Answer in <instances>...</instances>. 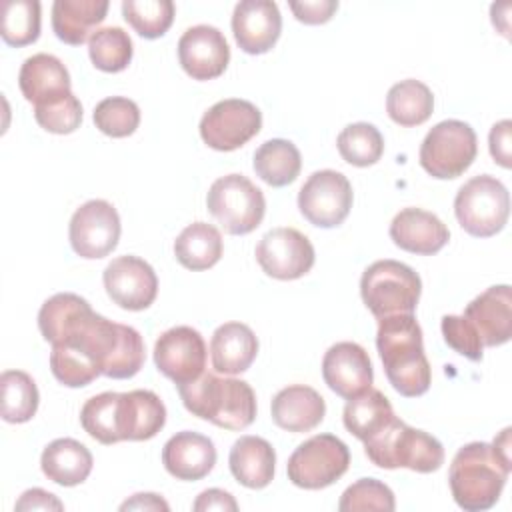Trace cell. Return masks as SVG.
<instances>
[{"instance_id": "obj_1", "label": "cell", "mask_w": 512, "mask_h": 512, "mask_svg": "<svg viewBox=\"0 0 512 512\" xmlns=\"http://www.w3.org/2000/svg\"><path fill=\"white\" fill-rule=\"evenodd\" d=\"M38 328L46 342L80 352L100 374L114 380L136 376L146 358L136 328L96 314L88 300L72 292L54 294L42 304Z\"/></svg>"}, {"instance_id": "obj_2", "label": "cell", "mask_w": 512, "mask_h": 512, "mask_svg": "<svg viewBox=\"0 0 512 512\" xmlns=\"http://www.w3.org/2000/svg\"><path fill=\"white\" fill-rule=\"evenodd\" d=\"M376 348L392 388L406 396H422L430 388L432 372L424 354L422 328L414 314H392L378 320Z\"/></svg>"}, {"instance_id": "obj_3", "label": "cell", "mask_w": 512, "mask_h": 512, "mask_svg": "<svg viewBox=\"0 0 512 512\" xmlns=\"http://www.w3.org/2000/svg\"><path fill=\"white\" fill-rule=\"evenodd\" d=\"M184 408L224 430H244L256 418V394L238 378H218L202 372L196 380L178 384Z\"/></svg>"}, {"instance_id": "obj_4", "label": "cell", "mask_w": 512, "mask_h": 512, "mask_svg": "<svg viewBox=\"0 0 512 512\" xmlns=\"http://www.w3.org/2000/svg\"><path fill=\"white\" fill-rule=\"evenodd\" d=\"M512 464L504 460L492 444L470 442L452 458L448 482L454 502L466 512L492 508L508 480Z\"/></svg>"}, {"instance_id": "obj_5", "label": "cell", "mask_w": 512, "mask_h": 512, "mask_svg": "<svg viewBox=\"0 0 512 512\" xmlns=\"http://www.w3.org/2000/svg\"><path fill=\"white\" fill-rule=\"evenodd\" d=\"M364 452L372 464L386 470L408 468L430 474L444 464L442 444L428 432L412 428L396 416L378 434L364 440Z\"/></svg>"}, {"instance_id": "obj_6", "label": "cell", "mask_w": 512, "mask_h": 512, "mask_svg": "<svg viewBox=\"0 0 512 512\" xmlns=\"http://www.w3.org/2000/svg\"><path fill=\"white\" fill-rule=\"evenodd\" d=\"M422 292L420 276L398 260H376L360 278V296L380 320L392 314H412Z\"/></svg>"}, {"instance_id": "obj_7", "label": "cell", "mask_w": 512, "mask_h": 512, "mask_svg": "<svg viewBox=\"0 0 512 512\" xmlns=\"http://www.w3.org/2000/svg\"><path fill=\"white\" fill-rule=\"evenodd\" d=\"M454 214L458 224L476 238L498 234L510 214V196L506 186L490 176L480 174L460 186L454 198Z\"/></svg>"}, {"instance_id": "obj_8", "label": "cell", "mask_w": 512, "mask_h": 512, "mask_svg": "<svg viewBox=\"0 0 512 512\" xmlns=\"http://www.w3.org/2000/svg\"><path fill=\"white\" fill-rule=\"evenodd\" d=\"M206 206L224 232L242 236L260 226L266 212V198L246 176L228 174L212 182Z\"/></svg>"}, {"instance_id": "obj_9", "label": "cell", "mask_w": 512, "mask_h": 512, "mask_svg": "<svg viewBox=\"0 0 512 512\" xmlns=\"http://www.w3.org/2000/svg\"><path fill=\"white\" fill-rule=\"evenodd\" d=\"M478 154L476 132L462 120L438 122L422 140L420 166L434 178L450 180L464 174Z\"/></svg>"}, {"instance_id": "obj_10", "label": "cell", "mask_w": 512, "mask_h": 512, "mask_svg": "<svg viewBox=\"0 0 512 512\" xmlns=\"http://www.w3.org/2000/svg\"><path fill=\"white\" fill-rule=\"evenodd\" d=\"M350 466L348 446L334 434H316L302 442L288 458V480L304 490L334 484Z\"/></svg>"}, {"instance_id": "obj_11", "label": "cell", "mask_w": 512, "mask_h": 512, "mask_svg": "<svg viewBox=\"0 0 512 512\" xmlns=\"http://www.w3.org/2000/svg\"><path fill=\"white\" fill-rule=\"evenodd\" d=\"M262 128V112L248 100L226 98L210 106L200 120L202 140L220 152H232Z\"/></svg>"}, {"instance_id": "obj_12", "label": "cell", "mask_w": 512, "mask_h": 512, "mask_svg": "<svg viewBox=\"0 0 512 512\" xmlns=\"http://www.w3.org/2000/svg\"><path fill=\"white\" fill-rule=\"evenodd\" d=\"M352 186L342 172L318 170L308 176L298 192L302 216L318 228H334L346 220L352 208Z\"/></svg>"}, {"instance_id": "obj_13", "label": "cell", "mask_w": 512, "mask_h": 512, "mask_svg": "<svg viewBox=\"0 0 512 512\" xmlns=\"http://www.w3.org/2000/svg\"><path fill=\"white\" fill-rule=\"evenodd\" d=\"M120 230V216L110 202L88 200L70 218V246L82 258H104L118 246Z\"/></svg>"}, {"instance_id": "obj_14", "label": "cell", "mask_w": 512, "mask_h": 512, "mask_svg": "<svg viewBox=\"0 0 512 512\" xmlns=\"http://www.w3.org/2000/svg\"><path fill=\"white\" fill-rule=\"evenodd\" d=\"M260 268L276 280L302 278L314 266V246L296 228H274L256 246Z\"/></svg>"}, {"instance_id": "obj_15", "label": "cell", "mask_w": 512, "mask_h": 512, "mask_svg": "<svg viewBox=\"0 0 512 512\" xmlns=\"http://www.w3.org/2000/svg\"><path fill=\"white\" fill-rule=\"evenodd\" d=\"M158 372L176 386L196 380L206 368V342L192 326H174L160 334L154 344Z\"/></svg>"}, {"instance_id": "obj_16", "label": "cell", "mask_w": 512, "mask_h": 512, "mask_svg": "<svg viewBox=\"0 0 512 512\" xmlns=\"http://www.w3.org/2000/svg\"><path fill=\"white\" fill-rule=\"evenodd\" d=\"M106 294L124 310H146L158 294V278L154 268L132 254L114 258L102 274Z\"/></svg>"}, {"instance_id": "obj_17", "label": "cell", "mask_w": 512, "mask_h": 512, "mask_svg": "<svg viewBox=\"0 0 512 512\" xmlns=\"http://www.w3.org/2000/svg\"><path fill=\"white\" fill-rule=\"evenodd\" d=\"M178 60L184 72L194 80H212L226 70L230 48L216 26L198 24L180 36Z\"/></svg>"}, {"instance_id": "obj_18", "label": "cell", "mask_w": 512, "mask_h": 512, "mask_svg": "<svg viewBox=\"0 0 512 512\" xmlns=\"http://www.w3.org/2000/svg\"><path fill=\"white\" fill-rule=\"evenodd\" d=\"M322 378L332 392L346 400L366 392L374 380L368 352L356 342H336L322 358Z\"/></svg>"}, {"instance_id": "obj_19", "label": "cell", "mask_w": 512, "mask_h": 512, "mask_svg": "<svg viewBox=\"0 0 512 512\" xmlns=\"http://www.w3.org/2000/svg\"><path fill=\"white\" fill-rule=\"evenodd\" d=\"M234 40L246 54H264L280 38L282 16L272 0H242L232 14Z\"/></svg>"}, {"instance_id": "obj_20", "label": "cell", "mask_w": 512, "mask_h": 512, "mask_svg": "<svg viewBox=\"0 0 512 512\" xmlns=\"http://www.w3.org/2000/svg\"><path fill=\"white\" fill-rule=\"evenodd\" d=\"M484 346H502L512 338V290L508 284L486 288L462 314Z\"/></svg>"}, {"instance_id": "obj_21", "label": "cell", "mask_w": 512, "mask_h": 512, "mask_svg": "<svg viewBox=\"0 0 512 512\" xmlns=\"http://www.w3.org/2000/svg\"><path fill=\"white\" fill-rule=\"evenodd\" d=\"M118 436L122 440H150L166 424V406L152 390H130L118 394Z\"/></svg>"}, {"instance_id": "obj_22", "label": "cell", "mask_w": 512, "mask_h": 512, "mask_svg": "<svg viewBox=\"0 0 512 512\" xmlns=\"http://www.w3.org/2000/svg\"><path fill=\"white\" fill-rule=\"evenodd\" d=\"M390 238L406 252L432 256L448 244L450 232L436 214L422 208H404L390 224Z\"/></svg>"}, {"instance_id": "obj_23", "label": "cell", "mask_w": 512, "mask_h": 512, "mask_svg": "<svg viewBox=\"0 0 512 512\" xmlns=\"http://www.w3.org/2000/svg\"><path fill=\"white\" fill-rule=\"evenodd\" d=\"M162 464L178 480H202L216 464V448L208 436L184 430L164 444Z\"/></svg>"}, {"instance_id": "obj_24", "label": "cell", "mask_w": 512, "mask_h": 512, "mask_svg": "<svg viewBox=\"0 0 512 512\" xmlns=\"http://www.w3.org/2000/svg\"><path fill=\"white\" fill-rule=\"evenodd\" d=\"M18 86L22 96L32 102L34 108L60 100L72 92L66 66L46 52L32 54L24 60L18 74Z\"/></svg>"}, {"instance_id": "obj_25", "label": "cell", "mask_w": 512, "mask_h": 512, "mask_svg": "<svg viewBox=\"0 0 512 512\" xmlns=\"http://www.w3.org/2000/svg\"><path fill=\"white\" fill-rule=\"evenodd\" d=\"M272 420L288 432H310L326 414L324 398L310 386L292 384L272 398Z\"/></svg>"}, {"instance_id": "obj_26", "label": "cell", "mask_w": 512, "mask_h": 512, "mask_svg": "<svg viewBox=\"0 0 512 512\" xmlns=\"http://www.w3.org/2000/svg\"><path fill=\"white\" fill-rule=\"evenodd\" d=\"M258 354V338L250 326L242 322H226L218 326L210 340L212 366L220 374L246 372Z\"/></svg>"}, {"instance_id": "obj_27", "label": "cell", "mask_w": 512, "mask_h": 512, "mask_svg": "<svg viewBox=\"0 0 512 512\" xmlns=\"http://www.w3.org/2000/svg\"><path fill=\"white\" fill-rule=\"evenodd\" d=\"M232 476L246 488H266L274 478L276 452L272 444L260 436H240L228 456Z\"/></svg>"}, {"instance_id": "obj_28", "label": "cell", "mask_w": 512, "mask_h": 512, "mask_svg": "<svg viewBox=\"0 0 512 512\" xmlns=\"http://www.w3.org/2000/svg\"><path fill=\"white\" fill-rule=\"evenodd\" d=\"M90 450L74 438L52 440L40 456V468L48 480L60 486H78L92 472Z\"/></svg>"}, {"instance_id": "obj_29", "label": "cell", "mask_w": 512, "mask_h": 512, "mask_svg": "<svg viewBox=\"0 0 512 512\" xmlns=\"http://www.w3.org/2000/svg\"><path fill=\"white\" fill-rule=\"evenodd\" d=\"M106 12V0H56L52 4L54 34L70 46H80L90 40L92 28L106 18Z\"/></svg>"}, {"instance_id": "obj_30", "label": "cell", "mask_w": 512, "mask_h": 512, "mask_svg": "<svg viewBox=\"0 0 512 512\" xmlns=\"http://www.w3.org/2000/svg\"><path fill=\"white\" fill-rule=\"evenodd\" d=\"M254 172L268 186L282 188L292 184L302 168L300 150L284 138H272L260 144L254 152Z\"/></svg>"}, {"instance_id": "obj_31", "label": "cell", "mask_w": 512, "mask_h": 512, "mask_svg": "<svg viewBox=\"0 0 512 512\" xmlns=\"http://www.w3.org/2000/svg\"><path fill=\"white\" fill-rule=\"evenodd\" d=\"M392 418L394 410L390 400L372 386L366 392L350 398L342 414L346 430L362 442L378 434Z\"/></svg>"}, {"instance_id": "obj_32", "label": "cell", "mask_w": 512, "mask_h": 512, "mask_svg": "<svg viewBox=\"0 0 512 512\" xmlns=\"http://www.w3.org/2000/svg\"><path fill=\"white\" fill-rule=\"evenodd\" d=\"M174 256L188 270L212 268L222 256V236L212 224H188L174 240Z\"/></svg>"}, {"instance_id": "obj_33", "label": "cell", "mask_w": 512, "mask_h": 512, "mask_svg": "<svg viewBox=\"0 0 512 512\" xmlns=\"http://www.w3.org/2000/svg\"><path fill=\"white\" fill-rule=\"evenodd\" d=\"M434 110V96L430 88L414 78L402 80L388 90L386 112L400 126H420Z\"/></svg>"}, {"instance_id": "obj_34", "label": "cell", "mask_w": 512, "mask_h": 512, "mask_svg": "<svg viewBox=\"0 0 512 512\" xmlns=\"http://www.w3.org/2000/svg\"><path fill=\"white\" fill-rule=\"evenodd\" d=\"M2 388V418L10 424L32 420L38 410L40 394L30 374L22 370H6L0 376Z\"/></svg>"}, {"instance_id": "obj_35", "label": "cell", "mask_w": 512, "mask_h": 512, "mask_svg": "<svg viewBox=\"0 0 512 512\" xmlns=\"http://www.w3.org/2000/svg\"><path fill=\"white\" fill-rule=\"evenodd\" d=\"M340 156L358 168L376 164L384 152V138L374 124L354 122L348 124L336 138Z\"/></svg>"}, {"instance_id": "obj_36", "label": "cell", "mask_w": 512, "mask_h": 512, "mask_svg": "<svg viewBox=\"0 0 512 512\" xmlns=\"http://www.w3.org/2000/svg\"><path fill=\"white\" fill-rule=\"evenodd\" d=\"M132 52V40L120 26L100 28L88 40L90 60L102 72H122L130 64Z\"/></svg>"}, {"instance_id": "obj_37", "label": "cell", "mask_w": 512, "mask_h": 512, "mask_svg": "<svg viewBox=\"0 0 512 512\" xmlns=\"http://www.w3.org/2000/svg\"><path fill=\"white\" fill-rule=\"evenodd\" d=\"M2 40L10 46H28L40 36V2L6 0L2 4Z\"/></svg>"}, {"instance_id": "obj_38", "label": "cell", "mask_w": 512, "mask_h": 512, "mask_svg": "<svg viewBox=\"0 0 512 512\" xmlns=\"http://www.w3.org/2000/svg\"><path fill=\"white\" fill-rule=\"evenodd\" d=\"M174 2L172 0H124L122 16L124 20L148 40L160 38L168 32L174 20Z\"/></svg>"}, {"instance_id": "obj_39", "label": "cell", "mask_w": 512, "mask_h": 512, "mask_svg": "<svg viewBox=\"0 0 512 512\" xmlns=\"http://www.w3.org/2000/svg\"><path fill=\"white\" fill-rule=\"evenodd\" d=\"M120 392H102L88 398L80 410V424L84 432L100 444L120 442L116 424V406Z\"/></svg>"}, {"instance_id": "obj_40", "label": "cell", "mask_w": 512, "mask_h": 512, "mask_svg": "<svg viewBox=\"0 0 512 512\" xmlns=\"http://www.w3.org/2000/svg\"><path fill=\"white\" fill-rule=\"evenodd\" d=\"M92 118L102 134L112 138H126L134 134L140 124V108L130 98L110 96L96 104Z\"/></svg>"}, {"instance_id": "obj_41", "label": "cell", "mask_w": 512, "mask_h": 512, "mask_svg": "<svg viewBox=\"0 0 512 512\" xmlns=\"http://www.w3.org/2000/svg\"><path fill=\"white\" fill-rule=\"evenodd\" d=\"M396 508L394 492L376 478H360L350 484L340 496L338 510L340 512H392Z\"/></svg>"}, {"instance_id": "obj_42", "label": "cell", "mask_w": 512, "mask_h": 512, "mask_svg": "<svg viewBox=\"0 0 512 512\" xmlns=\"http://www.w3.org/2000/svg\"><path fill=\"white\" fill-rule=\"evenodd\" d=\"M50 370L54 378L68 388H82L100 376V370L80 352L66 346H52Z\"/></svg>"}, {"instance_id": "obj_43", "label": "cell", "mask_w": 512, "mask_h": 512, "mask_svg": "<svg viewBox=\"0 0 512 512\" xmlns=\"http://www.w3.org/2000/svg\"><path fill=\"white\" fill-rule=\"evenodd\" d=\"M36 122L52 134H70L82 122V104L70 92L60 100L34 108Z\"/></svg>"}, {"instance_id": "obj_44", "label": "cell", "mask_w": 512, "mask_h": 512, "mask_svg": "<svg viewBox=\"0 0 512 512\" xmlns=\"http://www.w3.org/2000/svg\"><path fill=\"white\" fill-rule=\"evenodd\" d=\"M440 328H442V336H444L446 344L452 350H456L458 354L466 356L472 362L482 360L484 344H482L480 336L476 334V330L470 326V322L464 316L446 314V316H442Z\"/></svg>"}, {"instance_id": "obj_45", "label": "cell", "mask_w": 512, "mask_h": 512, "mask_svg": "<svg viewBox=\"0 0 512 512\" xmlns=\"http://www.w3.org/2000/svg\"><path fill=\"white\" fill-rule=\"evenodd\" d=\"M288 6L294 12L296 20L304 24H324L338 10L336 0H304V2H290Z\"/></svg>"}, {"instance_id": "obj_46", "label": "cell", "mask_w": 512, "mask_h": 512, "mask_svg": "<svg viewBox=\"0 0 512 512\" xmlns=\"http://www.w3.org/2000/svg\"><path fill=\"white\" fill-rule=\"evenodd\" d=\"M510 130L512 122L510 120H500L492 126L490 136H488V146L494 162H498L502 168H510Z\"/></svg>"}, {"instance_id": "obj_47", "label": "cell", "mask_w": 512, "mask_h": 512, "mask_svg": "<svg viewBox=\"0 0 512 512\" xmlns=\"http://www.w3.org/2000/svg\"><path fill=\"white\" fill-rule=\"evenodd\" d=\"M194 512H206V510H238V504L232 494L220 488H208L204 490L196 502L192 504Z\"/></svg>"}, {"instance_id": "obj_48", "label": "cell", "mask_w": 512, "mask_h": 512, "mask_svg": "<svg viewBox=\"0 0 512 512\" xmlns=\"http://www.w3.org/2000/svg\"><path fill=\"white\" fill-rule=\"evenodd\" d=\"M16 510H62L64 504L52 494L42 488L26 490L14 506Z\"/></svg>"}, {"instance_id": "obj_49", "label": "cell", "mask_w": 512, "mask_h": 512, "mask_svg": "<svg viewBox=\"0 0 512 512\" xmlns=\"http://www.w3.org/2000/svg\"><path fill=\"white\" fill-rule=\"evenodd\" d=\"M120 510H170V506L158 494L146 492V494H134L130 500L122 502Z\"/></svg>"}]
</instances>
